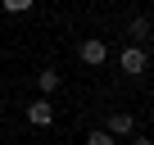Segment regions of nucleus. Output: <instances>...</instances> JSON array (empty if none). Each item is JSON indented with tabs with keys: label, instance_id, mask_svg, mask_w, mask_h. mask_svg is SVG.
<instances>
[{
	"label": "nucleus",
	"instance_id": "1",
	"mask_svg": "<svg viewBox=\"0 0 154 145\" xmlns=\"http://www.w3.org/2000/svg\"><path fill=\"white\" fill-rule=\"evenodd\" d=\"M118 63H122V72H131V77H140L149 59H145V50H140V45H127V50L118 54Z\"/></svg>",
	"mask_w": 154,
	"mask_h": 145
},
{
	"label": "nucleus",
	"instance_id": "2",
	"mask_svg": "<svg viewBox=\"0 0 154 145\" xmlns=\"http://www.w3.org/2000/svg\"><path fill=\"white\" fill-rule=\"evenodd\" d=\"M77 54H82V63H91V68H100L104 59H109V50H104V41H82V45H77Z\"/></svg>",
	"mask_w": 154,
	"mask_h": 145
},
{
	"label": "nucleus",
	"instance_id": "3",
	"mask_svg": "<svg viewBox=\"0 0 154 145\" xmlns=\"http://www.w3.org/2000/svg\"><path fill=\"white\" fill-rule=\"evenodd\" d=\"M27 122H32V127H50V122H54L50 100H32V104H27Z\"/></svg>",
	"mask_w": 154,
	"mask_h": 145
},
{
	"label": "nucleus",
	"instance_id": "4",
	"mask_svg": "<svg viewBox=\"0 0 154 145\" xmlns=\"http://www.w3.org/2000/svg\"><path fill=\"white\" fill-rule=\"evenodd\" d=\"M104 131H109V136H131V131H136V118L118 109V113H109V127H104Z\"/></svg>",
	"mask_w": 154,
	"mask_h": 145
},
{
	"label": "nucleus",
	"instance_id": "5",
	"mask_svg": "<svg viewBox=\"0 0 154 145\" xmlns=\"http://www.w3.org/2000/svg\"><path fill=\"white\" fill-rule=\"evenodd\" d=\"M127 36H131V45H136V41H145V36H149V18H145V14H136V18L127 23Z\"/></svg>",
	"mask_w": 154,
	"mask_h": 145
},
{
	"label": "nucleus",
	"instance_id": "6",
	"mask_svg": "<svg viewBox=\"0 0 154 145\" xmlns=\"http://www.w3.org/2000/svg\"><path fill=\"white\" fill-rule=\"evenodd\" d=\"M36 86H41L45 95H54V91H59V72H54V68H41V77H36Z\"/></svg>",
	"mask_w": 154,
	"mask_h": 145
},
{
	"label": "nucleus",
	"instance_id": "7",
	"mask_svg": "<svg viewBox=\"0 0 154 145\" xmlns=\"http://www.w3.org/2000/svg\"><path fill=\"white\" fill-rule=\"evenodd\" d=\"M0 5H5L9 14H27V9H32V0H0Z\"/></svg>",
	"mask_w": 154,
	"mask_h": 145
},
{
	"label": "nucleus",
	"instance_id": "8",
	"mask_svg": "<svg viewBox=\"0 0 154 145\" xmlns=\"http://www.w3.org/2000/svg\"><path fill=\"white\" fill-rule=\"evenodd\" d=\"M86 145H113V136H109V131H91V136H86Z\"/></svg>",
	"mask_w": 154,
	"mask_h": 145
},
{
	"label": "nucleus",
	"instance_id": "9",
	"mask_svg": "<svg viewBox=\"0 0 154 145\" xmlns=\"http://www.w3.org/2000/svg\"><path fill=\"white\" fill-rule=\"evenodd\" d=\"M136 145H154V140H149V136H136Z\"/></svg>",
	"mask_w": 154,
	"mask_h": 145
}]
</instances>
